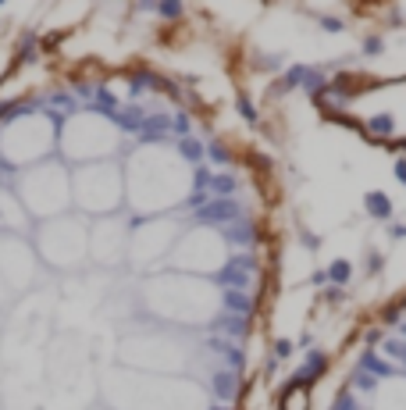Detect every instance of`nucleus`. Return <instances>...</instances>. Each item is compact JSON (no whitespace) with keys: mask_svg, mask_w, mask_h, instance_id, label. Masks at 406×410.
<instances>
[{"mask_svg":"<svg viewBox=\"0 0 406 410\" xmlns=\"http://www.w3.org/2000/svg\"><path fill=\"white\" fill-rule=\"evenodd\" d=\"M239 203L232 196H221V200H210L207 207L200 211V221H210V225H225V221H239Z\"/></svg>","mask_w":406,"mask_h":410,"instance_id":"f257e3e1","label":"nucleus"},{"mask_svg":"<svg viewBox=\"0 0 406 410\" xmlns=\"http://www.w3.org/2000/svg\"><path fill=\"white\" fill-rule=\"evenodd\" d=\"M328 371V353L325 350H307V360H303V367L296 371V378H299V385H314L321 375Z\"/></svg>","mask_w":406,"mask_h":410,"instance_id":"f03ea898","label":"nucleus"},{"mask_svg":"<svg viewBox=\"0 0 406 410\" xmlns=\"http://www.w3.org/2000/svg\"><path fill=\"white\" fill-rule=\"evenodd\" d=\"M363 211H367L374 221H389L396 214V203H392V196L385 189H371L367 196H363Z\"/></svg>","mask_w":406,"mask_h":410,"instance_id":"7ed1b4c3","label":"nucleus"},{"mask_svg":"<svg viewBox=\"0 0 406 410\" xmlns=\"http://www.w3.org/2000/svg\"><path fill=\"white\" fill-rule=\"evenodd\" d=\"M360 367H363V371H367L374 382H378V378H392V375H399V367H396L389 357H378L374 350H367V353L360 357Z\"/></svg>","mask_w":406,"mask_h":410,"instance_id":"20e7f679","label":"nucleus"},{"mask_svg":"<svg viewBox=\"0 0 406 410\" xmlns=\"http://www.w3.org/2000/svg\"><path fill=\"white\" fill-rule=\"evenodd\" d=\"M307 75H310V68H307V65H289V68H285V75L271 86V93H292V90H303Z\"/></svg>","mask_w":406,"mask_h":410,"instance_id":"39448f33","label":"nucleus"},{"mask_svg":"<svg viewBox=\"0 0 406 410\" xmlns=\"http://www.w3.org/2000/svg\"><path fill=\"white\" fill-rule=\"evenodd\" d=\"M367 132L374 136V139H371L374 147H381V143H385V139H389V136L396 132V118H392L389 111H378V114H371V118H367Z\"/></svg>","mask_w":406,"mask_h":410,"instance_id":"423d86ee","label":"nucleus"},{"mask_svg":"<svg viewBox=\"0 0 406 410\" xmlns=\"http://www.w3.org/2000/svg\"><path fill=\"white\" fill-rule=\"evenodd\" d=\"M225 239L232 246H253L256 239H261V232H256L253 221H232V229L225 232Z\"/></svg>","mask_w":406,"mask_h":410,"instance_id":"0eeeda50","label":"nucleus"},{"mask_svg":"<svg viewBox=\"0 0 406 410\" xmlns=\"http://www.w3.org/2000/svg\"><path fill=\"white\" fill-rule=\"evenodd\" d=\"M325 275H328V285H338V289H346V285L353 282V264H349L346 257H338V260H332L328 268H325Z\"/></svg>","mask_w":406,"mask_h":410,"instance_id":"6e6552de","label":"nucleus"},{"mask_svg":"<svg viewBox=\"0 0 406 410\" xmlns=\"http://www.w3.org/2000/svg\"><path fill=\"white\" fill-rule=\"evenodd\" d=\"M225 307H228V311H239V318H250V314L256 311V300H250V296L239 293V289H228V293H225Z\"/></svg>","mask_w":406,"mask_h":410,"instance_id":"1a4fd4ad","label":"nucleus"},{"mask_svg":"<svg viewBox=\"0 0 406 410\" xmlns=\"http://www.w3.org/2000/svg\"><path fill=\"white\" fill-rule=\"evenodd\" d=\"M235 111H239L243 121H250V125H261V111H256V104L246 93H235Z\"/></svg>","mask_w":406,"mask_h":410,"instance_id":"9d476101","label":"nucleus"},{"mask_svg":"<svg viewBox=\"0 0 406 410\" xmlns=\"http://www.w3.org/2000/svg\"><path fill=\"white\" fill-rule=\"evenodd\" d=\"M235 385H239V375L235 371H221V375H214V393H218L221 400H228L235 393Z\"/></svg>","mask_w":406,"mask_h":410,"instance_id":"9b49d317","label":"nucleus"},{"mask_svg":"<svg viewBox=\"0 0 406 410\" xmlns=\"http://www.w3.org/2000/svg\"><path fill=\"white\" fill-rule=\"evenodd\" d=\"M385 353H389V360H399V367L406 371V342L403 339H381Z\"/></svg>","mask_w":406,"mask_h":410,"instance_id":"f8f14e48","label":"nucleus"},{"mask_svg":"<svg viewBox=\"0 0 406 410\" xmlns=\"http://www.w3.org/2000/svg\"><path fill=\"white\" fill-rule=\"evenodd\" d=\"M210 189L221 193V196H232L235 189H239V182H235L232 175H210Z\"/></svg>","mask_w":406,"mask_h":410,"instance_id":"ddd939ff","label":"nucleus"},{"mask_svg":"<svg viewBox=\"0 0 406 410\" xmlns=\"http://www.w3.org/2000/svg\"><path fill=\"white\" fill-rule=\"evenodd\" d=\"M218 328H228L232 336H246L250 332V318H239V314H232V318H221Z\"/></svg>","mask_w":406,"mask_h":410,"instance_id":"4468645a","label":"nucleus"},{"mask_svg":"<svg viewBox=\"0 0 406 410\" xmlns=\"http://www.w3.org/2000/svg\"><path fill=\"white\" fill-rule=\"evenodd\" d=\"M381 50H385V36H381V32L363 36V54H367V57H378Z\"/></svg>","mask_w":406,"mask_h":410,"instance_id":"2eb2a0df","label":"nucleus"},{"mask_svg":"<svg viewBox=\"0 0 406 410\" xmlns=\"http://www.w3.org/2000/svg\"><path fill=\"white\" fill-rule=\"evenodd\" d=\"M317 25L325 32H342V29H346V22H342L338 14H317Z\"/></svg>","mask_w":406,"mask_h":410,"instance_id":"dca6fc26","label":"nucleus"},{"mask_svg":"<svg viewBox=\"0 0 406 410\" xmlns=\"http://www.w3.org/2000/svg\"><path fill=\"white\" fill-rule=\"evenodd\" d=\"M214 346H218V350L228 357V364H235V367H239V371H243V364H246V357H243V350H235V346H228V342H214Z\"/></svg>","mask_w":406,"mask_h":410,"instance_id":"f3484780","label":"nucleus"},{"mask_svg":"<svg viewBox=\"0 0 406 410\" xmlns=\"http://www.w3.org/2000/svg\"><path fill=\"white\" fill-rule=\"evenodd\" d=\"M385 268V257H381V250H367V260H363V271L367 275H378Z\"/></svg>","mask_w":406,"mask_h":410,"instance_id":"a211bd4d","label":"nucleus"},{"mask_svg":"<svg viewBox=\"0 0 406 410\" xmlns=\"http://www.w3.org/2000/svg\"><path fill=\"white\" fill-rule=\"evenodd\" d=\"M274 360H285V357H292V350H296V342L292 339H274Z\"/></svg>","mask_w":406,"mask_h":410,"instance_id":"6ab92c4d","label":"nucleus"},{"mask_svg":"<svg viewBox=\"0 0 406 410\" xmlns=\"http://www.w3.org/2000/svg\"><path fill=\"white\" fill-rule=\"evenodd\" d=\"M179 150H182V157H189V161H200V157H203V147H200L196 139H182Z\"/></svg>","mask_w":406,"mask_h":410,"instance_id":"aec40b11","label":"nucleus"},{"mask_svg":"<svg viewBox=\"0 0 406 410\" xmlns=\"http://www.w3.org/2000/svg\"><path fill=\"white\" fill-rule=\"evenodd\" d=\"M285 65V61L282 57H278V54H264L261 61H256V68H261V72H278V68H282Z\"/></svg>","mask_w":406,"mask_h":410,"instance_id":"412c9836","label":"nucleus"},{"mask_svg":"<svg viewBox=\"0 0 406 410\" xmlns=\"http://www.w3.org/2000/svg\"><path fill=\"white\" fill-rule=\"evenodd\" d=\"M399 311H403L399 303H389V307H385V311H381V325H403Z\"/></svg>","mask_w":406,"mask_h":410,"instance_id":"4be33fe9","label":"nucleus"},{"mask_svg":"<svg viewBox=\"0 0 406 410\" xmlns=\"http://www.w3.org/2000/svg\"><path fill=\"white\" fill-rule=\"evenodd\" d=\"M332 410H360V403H356V396L353 393H342L338 400H335V407Z\"/></svg>","mask_w":406,"mask_h":410,"instance_id":"5701e85b","label":"nucleus"},{"mask_svg":"<svg viewBox=\"0 0 406 410\" xmlns=\"http://www.w3.org/2000/svg\"><path fill=\"white\" fill-rule=\"evenodd\" d=\"M210 161H214V164H228V161H232V154L221 147V143H210Z\"/></svg>","mask_w":406,"mask_h":410,"instance_id":"b1692460","label":"nucleus"},{"mask_svg":"<svg viewBox=\"0 0 406 410\" xmlns=\"http://www.w3.org/2000/svg\"><path fill=\"white\" fill-rule=\"evenodd\" d=\"M353 385H356V389H374V378L363 371V367H356V371H353Z\"/></svg>","mask_w":406,"mask_h":410,"instance_id":"393cba45","label":"nucleus"},{"mask_svg":"<svg viewBox=\"0 0 406 410\" xmlns=\"http://www.w3.org/2000/svg\"><path fill=\"white\" fill-rule=\"evenodd\" d=\"M392 175H396V182H399V186H406V157H396V164H392Z\"/></svg>","mask_w":406,"mask_h":410,"instance_id":"a878e982","label":"nucleus"},{"mask_svg":"<svg viewBox=\"0 0 406 410\" xmlns=\"http://www.w3.org/2000/svg\"><path fill=\"white\" fill-rule=\"evenodd\" d=\"M299 243H303L307 250H317V246H321V239H317L314 232H307V229H299Z\"/></svg>","mask_w":406,"mask_h":410,"instance_id":"bb28decb","label":"nucleus"},{"mask_svg":"<svg viewBox=\"0 0 406 410\" xmlns=\"http://www.w3.org/2000/svg\"><path fill=\"white\" fill-rule=\"evenodd\" d=\"M342 296H346V289H338V285H325V300L328 303H338Z\"/></svg>","mask_w":406,"mask_h":410,"instance_id":"cd10ccee","label":"nucleus"},{"mask_svg":"<svg viewBox=\"0 0 406 410\" xmlns=\"http://www.w3.org/2000/svg\"><path fill=\"white\" fill-rule=\"evenodd\" d=\"M389 236L392 239H406V221H392L389 225Z\"/></svg>","mask_w":406,"mask_h":410,"instance_id":"c85d7f7f","label":"nucleus"},{"mask_svg":"<svg viewBox=\"0 0 406 410\" xmlns=\"http://www.w3.org/2000/svg\"><path fill=\"white\" fill-rule=\"evenodd\" d=\"M161 14H168V18H179V14H182V4H164V8H161Z\"/></svg>","mask_w":406,"mask_h":410,"instance_id":"c756f323","label":"nucleus"},{"mask_svg":"<svg viewBox=\"0 0 406 410\" xmlns=\"http://www.w3.org/2000/svg\"><path fill=\"white\" fill-rule=\"evenodd\" d=\"M363 339H367L371 346H378L381 342V328H367V336H363Z\"/></svg>","mask_w":406,"mask_h":410,"instance_id":"7c9ffc66","label":"nucleus"},{"mask_svg":"<svg viewBox=\"0 0 406 410\" xmlns=\"http://www.w3.org/2000/svg\"><path fill=\"white\" fill-rule=\"evenodd\" d=\"M253 164H256V168H264V172H271V157H261V154H253Z\"/></svg>","mask_w":406,"mask_h":410,"instance_id":"2f4dec72","label":"nucleus"},{"mask_svg":"<svg viewBox=\"0 0 406 410\" xmlns=\"http://www.w3.org/2000/svg\"><path fill=\"white\" fill-rule=\"evenodd\" d=\"M310 285H328V275H325V271H314V275H310Z\"/></svg>","mask_w":406,"mask_h":410,"instance_id":"473e14b6","label":"nucleus"},{"mask_svg":"<svg viewBox=\"0 0 406 410\" xmlns=\"http://www.w3.org/2000/svg\"><path fill=\"white\" fill-rule=\"evenodd\" d=\"M196 186H200V189L210 186V175H207V172H196Z\"/></svg>","mask_w":406,"mask_h":410,"instance_id":"72a5a7b5","label":"nucleus"},{"mask_svg":"<svg viewBox=\"0 0 406 410\" xmlns=\"http://www.w3.org/2000/svg\"><path fill=\"white\" fill-rule=\"evenodd\" d=\"M399 336H403V339H406V321H403V325H399Z\"/></svg>","mask_w":406,"mask_h":410,"instance_id":"f704fd0d","label":"nucleus"},{"mask_svg":"<svg viewBox=\"0 0 406 410\" xmlns=\"http://www.w3.org/2000/svg\"><path fill=\"white\" fill-rule=\"evenodd\" d=\"M403 154H406V143H403Z\"/></svg>","mask_w":406,"mask_h":410,"instance_id":"c9c22d12","label":"nucleus"},{"mask_svg":"<svg viewBox=\"0 0 406 410\" xmlns=\"http://www.w3.org/2000/svg\"><path fill=\"white\" fill-rule=\"evenodd\" d=\"M214 410H221V407H214Z\"/></svg>","mask_w":406,"mask_h":410,"instance_id":"e433bc0d","label":"nucleus"}]
</instances>
